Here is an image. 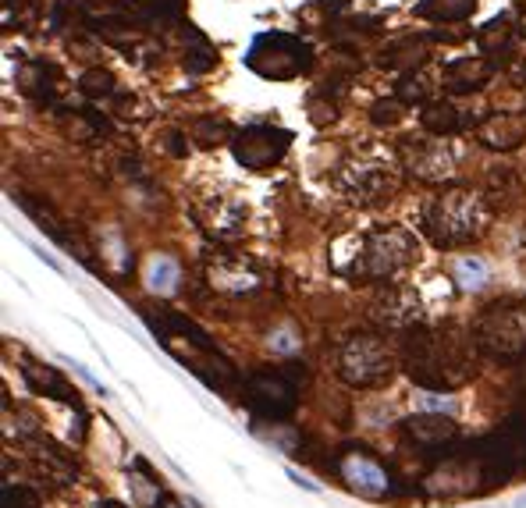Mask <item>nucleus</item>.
Returning a JSON list of instances; mask_svg holds the SVG:
<instances>
[{"mask_svg":"<svg viewBox=\"0 0 526 508\" xmlns=\"http://www.w3.org/2000/svg\"><path fill=\"white\" fill-rule=\"evenodd\" d=\"M210 281L217 288H228V292H249V288L260 285L256 270L249 267L242 256H221V260L210 267Z\"/></svg>","mask_w":526,"mask_h":508,"instance_id":"nucleus-17","label":"nucleus"},{"mask_svg":"<svg viewBox=\"0 0 526 508\" xmlns=\"http://www.w3.org/2000/svg\"><path fill=\"white\" fill-rule=\"evenodd\" d=\"M487 185H491V199H495V203H498V196H505V203H516L519 178L512 175V167H495L491 178H487Z\"/></svg>","mask_w":526,"mask_h":508,"instance_id":"nucleus-26","label":"nucleus"},{"mask_svg":"<svg viewBox=\"0 0 526 508\" xmlns=\"http://www.w3.org/2000/svg\"><path fill=\"white\" fill-rule=\"evenodd\" d=\"M402 430H406V437L413 441L416 448H427V452H434V448H445L448 441H455L452 416H441V413L409 416V420L402 423Z\"/></svg>","mask_w":526,"mask_h":508,"instance_id":"nucleus-14","label":"nucleus"},{"mask_svg":"<svg viewBox=\"0 0 526 508\" xmlns=\"http://www.w3.org/2000/svg\"><path fill=\"white\" fill-rule=\"evenodd\" d=\"M477 47L487 61H509L512 57V29H509V18H495L487 22L484 29L477 32Z\"/></svg>","mask_w":526,"mask_h":508,"instance_id":"nucleus-19","label":"nucleus"},{"mask_svg":"<svg viewBox=\"0 0 526 508\" xmlns=\"http://www.w3.org/2000/svg\"><path fill=\"white\" fill-rule=\"evenodd\" d=\"M516 508H526V494H523V498L516 501Z\"/></svg>","mask_w":526,"mask_h":508,"instance_id":"nucleus-36","label":"nucleus"},{"mask_svg":"<svg viewBox=\"0 0 526 508\" xmlns=\"http://www.w3.org/2000/svg\"><path fill=\"white\" fill-rule=\"evenodd\" d=\"M338 469H342V477L349 480L352 491L367 494V498H381V494H388V487H391L388 473H384L374 459H367V455H345Z\"/></svg>","mask_w":526,"mask_h":508,"instance_id":"nucleus-16","label":"nucleus"},{"mask_svg":"<svg viewBox=\"0 0 526 508\" xmlns=\"http://www.w3.org/2000/svg\"><path fill=\"white\" fill-rule=\"evenodd\" d=\"M420 125L427 128L434 139H441V135L459 132V128H463V118H459V111H455L452 104H445V100H427L420 114Z\"/></svg>","mask_w":526,"mask_h":508,"instance_id":"nucleus-20","label":"nucleus"},{"mask_svg":"<svg viewBox=\"0 0 526 508\" xmlns=\"http://www.w3.org/2000/svg\"><path fill=\"white\" fill-rule=\"evenodd\" d=\"M18 89H22L25 96H32L36 104H54V68L43 61H29L22 64V72H18Z\"/></svg>","mask_w":526,"mask_h":508,"instance_id":"nucleus-18","label":"nucleus"},{"mask_svg":"<svg viewBox=\"0 0 526 508\" xmlns=\"http://www.w3.org/2000/svg\"><path fill=\"white\" fill-rule=\"evenodd\" d=\"M487 224V203L466 185H448L423 207V231L438 249H455L473 242Z\"/></svg>","mask_w":526,"mask_h":508,"instance_id":"nucleus-2","label":"nucleus"},{"mask_svg":"<svg viewBox=\"0 0 526 508\" xmlns=\"http://www.w3.org/2000/svg\"><path fill=\"white\" fill-rule=\"evenodd\" d=\"M477 0H420L416 15L431 18V22H463L473 15Z\"/></svg>","mask_w":526,"mask_h":508,"instance_id":"nucleus-22","label":"nucleus"},{"mask_svg":"<svg viewBox=\"0 0 526 508\" xmlns=\"http://www.w3.org/2000/svg\"><path fill=\"white\" fill-rule=\"evenodd\" d=\"M100 508H125V505H121V501H104Z\"/></svg>","mask_w":526,"mask_h":508,"instance_id":"nucleus-35","label":"nucleus"},{"mask_svg":"<svg viewBox=\"0 0 526 508\" xmlns=\"http://www.w3.org/2000/svg\"><path fill=\"white\" fill-rule=\"evenodd\" d=\"M4 508H40V501L25 487H15V491H4Z\"/></svg>","mask_w":526,"mask_h":508,"instance_id":"nucleus-32","label":"nucleus"},{"mask_svg":"<svg viewBox=\"0 0 526 508\" xmlns=\"http://www.w3.org/2000/svg\"><path fill=\"white\" fill-rule=\"evenodd\" d=\"M416 249L420 246L402 224L367 231V235L356 239L352 260L342 263V274L356 281H391L399 270H406L416 260Z\"/></svg>","mask_w":526,"mask_h":508,"instance_id":"nucleus-3","label":"nucleus"},{"mask_svg":"<svg viewBox=\"0 0 526 508\" xmlns=\"http://www.w3.org/2000/svg\"><path fill=\"white\" fill-rule=\"evenodd\" d=\"M288 143H292V132H285V128L249 125L232 139V150L242 167H249V171H267V167H274L285 157Z\"/></svg>","mask_w":526,"mask_h":508,"instance_id":"nucleus-7","label":"nucleus"},{"mask_svg":"<svg viewBox=\"0 0 526 508\" xmlns=\"http://www.w3.org/2000/svg\"><path fill=\"white\" fill-rule=\"evenodd\" d=\"M420 299H416L413 288H399L391 285L384 288V295L377 299V320L388 327H399V331H409V327H420Z\"/></svg>","mask_w":526,"mask_h":508,"instance_id":"nucleus-12","label":"nucleus"},{"mask_svg":"<svg viewBox=\"0 0 526 508\" xmlns=\"http://www.w3.org/2000/svg\"><path fill=\"white\" fill-rule=\"evenodd\" d=\"M455 278L463 288H480L487 281V267L477 260V256H463V260L455 263Z\"/></svg>","mask_w":526,"mask_h":508,"instance_id":"nucleus-28","label":"nucleus"},{"mask_svg":"<svg viewBox=\"0 0 526 508\" xmlns=\"http://www.w3.org/2000/svg\"><path fill=\"white\" fill-rule=\"evenodd\" d=\"M160 508H192V505H185V501L175 498V494H160Z\"/></svg>","mask_w":526,"mask_h":508,"instance_id":"nucleus-34","label":"nucleus"},{"mask_svg":"<svg viewBox=\"0 0 526 508\" xmlns=\"http://www.w3.org/2000/svg\"><path fill=\"white\" fill-rule=\"evenodd\" d=\"M345 192L352 203H388V196L395 192V171H388L384 164H359L345 175Z\"/></svg>","mask_w":526,"mask_h":508,"instance_id":"nucleus-10","label":"nucleus"},{"mask_svg":"<svg viewBox=\"0 0 526 508\" xmlns=\"http://www.w3.org/2000/svg\"><path fill=\"white\" fill-rule=\"evenodd\" d=\"M185 72H192V75H203V72H210L217 64V50L210 47L207 40H203L200 32H192V43L185 47Z\"/></svg>","mask_w":526,"mask_h":508,"instance_id":"nucleus-23","label":"nucleus"},{"mask_svg":"<svg viewBox=\"0 0 526 508\" xmlns=\"http://www.w3.org/2000/svg\"><path fill=\"white\" fill-rule=\"evenodd\" d=\"M246 64L260 79L288 82L310 72L313 50L306 47L299 36H288V32H260V36L249 43Z\"/></svg>","mask_w":526,"mask_h":508,"instance_id":"nucleus-5","label":"nucleus"},{"mask_svg":"<svg viewBox=\"0 0 526 508\" xmlns=\"http://www.w3.org/2000/svg\"><path fill=\"white\" fill-rule=\"evenodd\" d=\"M427 96H431V86L420 79V75H406V79H399V86H395V100H402V104H427Z\"/></svg>","mask_w":526,"mask_h":508,"instance_id":"nucleus-27","label":"nucleus"},{"mask_svg":"<svg viewBox=\"0 0 526 508\" xmlns=\"http://www.w3.org/2000/svg\"><path fill=\"white\" fill-rule=\"evenodd\" d=\"M285 473H288V480H292V484H299V487H303V491L320 494V484H313L310 477H303V473H295V469H285Z\"/></svg>","mask_w":526,"mask_h":508,"instance_id":"nucleus-33","label":"nucleus"},{"mask_svg":"<svg viewBox=\"0 0 526 508\" xmlns=\"http://www.w3.org/2000/svg\"><path fill=\"white\" fill-rule=\"evenodd\" d=\"M370 118H374V125H395V121L402 118V100H388V104H377L374 111H370Z\"/></svg>","mask_w":526,"mask_h":508,"instance_id":"nucleus-31","label":"nucleus"},{"mask_svg":"<svg viewBox=\"0 0 526 508\" xmlns=\"http://www.w3.org/2000/svg\"><path fill=\"white\" fill-rule=\"evenodd\" d=\"M473 345L491 359H519L526 352V302L498 299L473 320Z\"/></svg>","mask_w":526,"mask_h":508,"instance_id":"nucleus-4","label":"nucleus"},{"mask_svg":"<svg viewBox=\"0 0 526 508\" xmlns=\"http://www.w3.org/2000/svg\"><path fill=\"white\" fill-rule=\"evenodd\" d=\"M228 121H221V118H200L196 121V143H203V146H217L221 139H228Z\"/></svg>","mask_w":526,"mask_h":508,"instance_id":"nucleus-30","label":"nucleus"},{"mask_svg":"<svg viewBox=\"0 0 526 508\" xmlns=\"http://www.w3.org/2000/svg\"><path fill=\"white\" fill-rule=\"evenodd\" d=\"M25 381H29L36 391H43V395H50V398L75 402V391L64 384L61 370H54V366H25Z\"/></svg>","mask_w":526,"mask_h":508,"instance_id":"nucleus-21","label":"nucleus"},{"mask_svg":"<svg viewBox=\"0 0 526 508\" xmlns=\"http://www.w3.org/2000/svg\"><path fill=\"white\" fill-rule=\"evenodd\" d=\"M338 374L352 388H377L391 377V356L374 334H352L338 349Z\"/></svg>","mask_w":526,"mask_h":508,"instance_id":"nucleus-6","label":"nucleus"},{"mask_svg":"<svg viewBox=\"0 0 526 508\" xmlns=\"http://www.w3.org/2000/svg\"><path fill=\"white\" fill-rule=\"evenodd\" d=\"M495 75V61L487 57H455V61L445 64V89L452 93H477L480 86H487Z\"/></svg>","mask_w":526,"mask_h":508,"instance_id":"nucleus-13","label":"nucleus"},{"mask_svg":"<svg viewBox=\"0 0 526 508\" xmlns=\"http://www.w3.org/2000/svg\"><path fill=\"white\" fill-rule=\"evenodd\" d=\"M178 263L171 260V256H153V263H150V288L153 292H160V295H168V292H175V285H178Z\"/></svg>","mask_w":526,"mask_h":508,"instance_id":"nucleus-24","label":"nucleus"},{"mask_svg":"<svg viewBox=\"0 0 526 508\" xmlns=\"http://www.w3.org/2000/svg\"><path fill=\"white\" fill-rule=\"evenodd\" d=\"M139 8L157 22H178L185 11V0H139Z\"/></svg>","mask_w":526,"mask_h":508,"instance_id":"nucleus-29","label":"nucleus"},{"mask_svg":"<svg viewBox=\"0 0 526 508\" xmlns=\"http://www.w3.org/2000/svg\"><path fill=\"white\" fill-rule=\"evenodd\" d=\"M431 57V43L423 40V36H399V40H391L388 47L377 54V64L388 68V72H416L423 68Z\"/></svg>","mask_w":526,"mask_h":508,"instance_id":"nucleus-15","label":"nucleus"},{"mask_svg":"<svg viewBox=\"0 0 526 508\" xmlns=\"http://www.w3.org/2000/svg\"><path fill=\"white\" fill-rule=\"evenodd\" d=\"M246 398L256 413L267 416V420H285L295 409V381L288 370H256L246 381Z\"/></svg>","mask_w":526,"mask_h":508,"instance_id":"nucleus-8","label":"nucleus"},{"mask_svg":"<svg viewBox=\"0 0 526 508\" xmlns=\"http://www.w3.org/2000/svg\"><path fill=\"white\" fill-rule=\"evenodd\" d=\"M477 139L487 146V150H519V146L526 143V118H519V114H487L484 121L477 125Z\"/></svg>","mask_w":526,"mask_h":508,"instance_id":"nucleus-11","label":"nucleus"},{"mask_svg":"<svg viewBox=\"0 0 526 508\" xmlns=\"http://www.w3.org/2000/svg\"><path fill=\"white\" fill-rule=\"evenodd\" d=\"M402 167L416 182L438 185L455 175V157L441 139H406L402 143Z\"/></svg>","mask_w":526,"mask_h":508,"instance_id":"nucleus-9","label":"nucleus"},{"mask_svg":"<svg viewBox=\"0 0 526 508\" xmlns=\"http://www.w3.org/2000/svg\"><path fill=\"white\" fill-rule=\"evenodd\" d=\"M473 338L448 327H409L402 342V366L420 388L448 391L470 381Z\"/></svg>","mask_w":526,"mask_h":508,"instance_id":"nucleus-1","label":"nucleus"},{"mask_svg":"<svg viewBox=\"0 0 526 508\" xmlns=\"http://www.w3.org/2000/svg\"><path fill=\"white\" fill-rule=\"evenodd\" d=\"M79 86H82V93L86 96H93V100H107V96H114V75L107 72V68H89L86 75L79 79Z\"/></svg>","mask_w":526,"mask_h":508,"instance_id":"nucleus-25","label":"nucleus"}]
</instances>
